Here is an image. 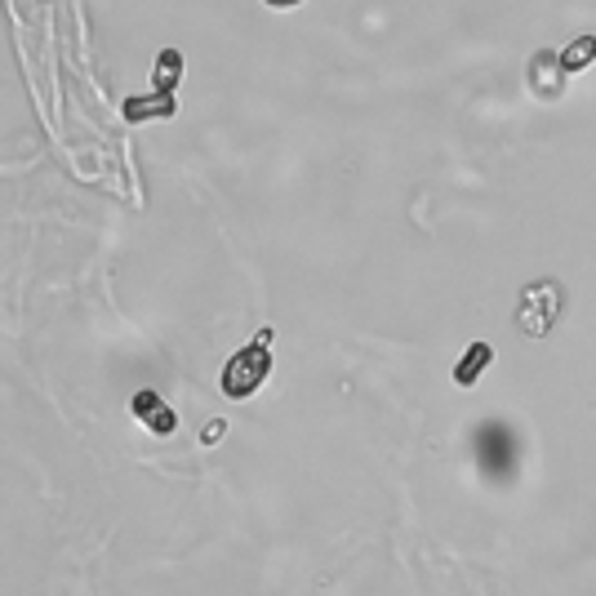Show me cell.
Segmentation results:
<instances>
[{"mask_svg": "<svg viewBox=\"0 0 596 596\" xmlns=\"http://www.w3.org/2000/svg\"><path fill=\"white\" fill-rule=\"evenodd\" d=\"M565 312V290L561 281H530L516 298V330L525 334V339H548L556 330V321H561Z\"/></svg>", "mask_w": 596, "mask_h": 596, "instance_id": "6da1fadb", "label": "cell"}, {"mask_svg": "<svg viewBox=\"0 0 596 596\" xmlns=\"http://www.w3.org/2000/svg\"><path fill=\"white\" fill-rule=\"evenodd\" d=\"M272 330H258L250 347H241V352L232 356V361L223 365V396H232V401H245V396H254L258 387L267 383V374H272Z\"/></svg>", "mask_w": 596, "mask_h": 596, "instance_id": "7a4b0ae2", "label": "cell"}, {"mask_svg": "<svg viewBox=\"0 0 596 596\" xmlns=\"http://www.w3.org/2000/svg\"><path fill=\"white\" fill-rule=\"evenodd\" d=\"M530 85L539 98H561L565 94V67H561V49H539L530 58Z\"/></svg>", "mask_w": 596, "mask_h": 596, "instance_id": "3957f363", "label": "cell"}, {"mask_svg": "<svg viewBox=\"0 0 596 596\" xmlns=\"http://www.w3.org/2000/svg\"><path fill=\"white\" fill-rule=\"evenodd\" d=\"M134 419L147 427V432H156V436H170L174 427H178V419H174V410L161 401L156 392H138L134 396Z\"/></svg>", "mask_w": 596, "mask_h": 596, "instance_id": "277c9868", "label": "cell"}, {"mask_svg": "<svg viewBox=\"0 0 596 596\" xmlns=\"http://www.w3.org/2000/svg\"><path fill=\"white\" fill-rule=\"evenodd\" d=\"M174 116V94L165 89H152V94H138V98H125V121H170Z\"/></svg>", "mask_w": 596, "mask_h": 596, "instance_id": "5b68a950", "label": "cell"}, {"mask_svg": "<svg viewBox=\"0 0 596 596\" xmlns=\"http://www.w3.org/2000/svg\"><path fill=\"white\" fill-rule=\"evenodd\" d=\"M490 361H494V347H490V343H472L468 352H463V361L454 365V383H459V387H472L485 370H490Z\"/></svg>", "mask_w": 596, "mask_h": 596, "instance_id": "8992f818", "label": "cell"}, {"mask_svg": "<svg viewBox=\"0 0 596 596\" xmlns=\"http://www.w3.org/2000/svg\"><path fill=\"white\" fill-rule=\"evenodd\" d=\"M592 63H596V36H574V41L561 49V67H565V76L588 72Z\"/></svg>", "mask_w": 596, "mask_h": 596, "instance_id": "52a82bcc", "label": "cell"}, {"mask_svg": "<svg viewBox=\"0 0 596 596\" xmlns=\"http://www.w3.org/2000/svg\"><path fill=\"white\" fill-rule=\"evenodd\" d=\"M178 76H183V58H178V49H165L161 58H156V72H152V85L165 89V94H174Z\"/></svg>", "mask_w": 596, "mask_h": 596, "instance_id": "ba28073f", "label": "cell"}, {"mask_svg": "<svg viewBox=\"0 0 596 596\" xmlns=\"http://www.w3.org/2000/svg\"><path fill=\"white\" fill-rule=\"evenodd\" d=\"M218 436H223V423H210V427H205V445H214Z\"/></svg>", "mask_w": 596, "mask_h": 596, "instance_id": "9c48e42d", "label": "cell"}, {"mask_svg": "<svg viewBox=\"0 0 596 596\" xmlns=\"http://www.w3.org/2000/svg\"><path fill=\"white\" fill-rule=\"evenodd\" d=\"M263 5H272V9H294V5H303V0H263Z\"/></svg>", "mask_w": 596, "mask_h": 596, "instance_id": "30bf717a", "label": "cell"}]
</instances>
